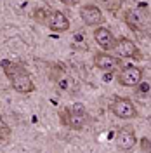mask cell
I'll return each mask as SVG.
<instances>
[{"label":"cell","instance_id":"cell-1","mask_svg":"<svg viewBox=\"0 0 151 153\" xmlns=\"http://www.w3.org/2000/svg\"><path fill=\"white\" fill-rule=\"evenodd\" d=\"M2 70L7 75L14 91H18L21 94H30V92L35 91V84H33L31 76L21 65H16V63H10L7 59H4L2 61Z\"/></svg>","mask_w":151,"mask_h":153},{"label":"cell","instance_id":"cell-2","mask_svg":"<svg viewBox=\"0 0 151 153\" xmlns=\"http://www.w3.org/2000/svg\"><path fill=\"white\" fill-rule=\"evenodd\" d=\"M111 111H113L118 118H134L137 117V110L130 99L127 97H115L111 103Z\"/></svg>","mask_w":151,"mask_h":153},{"label":"cell","instance_id":"cell-3","mask_svg":"<svg viewBox=\"0 0 151 153\" xmlns=\"http://www.w3.org/2000/svg\"><path fill=\"white\" fill-rule=\"evenodd\" d=\"M118 82L123 87H135L142 82V70L137 66H125L122 68L120 75H118Z\"/></svg>","mask_w":151,"mask_h":153},{"label":"cell","instance_id":"cell-4","mask_svg":"<svg viewBox=\"0 0 151 153\" xmlns=\"http://www.w3.org/2000/svg\"><path fill=\"white\" fill-rule=\"evenodd\" d=\"M80 18L84 19V23L87 26H99L104 23L103 10L97 5H84L80 9Z\"/></svg>","mask_w":151,"mask_h":153},{"label":"cell","instance_id":"cell-5","mask_svg":"<svg viewBox=\"0 0 151 153\" xmlns=\"http://www.w3.org/2000/svg\"><path fill=\"white\" fill-rule=\"evenodd\" d=\"M45 25H47L52 31L61 33V31H66V30L70 28V19H68L61 10H49Z\"/></svg>","mask_w":151,"mask_h":153},{"label":"cell","instance_id":"cell-6","mask_svg":"<svg viewBox=\"0 0 151 153\" xmlns=\"http://www.w3.org/2000/svg\"><path fill=\"white\" fill-rule=\"evenodd\" d=\"M137 143V137H135V134H134V129L132 127H123L118 131L116 134V144H118V148L120 150H132L134 146Z\"/></svg>","mask_w":151,"mask_h":153},{"label":"cell","instance_id":"cell-7","mask_svg":"<svg viewBox=\"0 0 151 153\" xmlns=\"http://www.w3.org/2000/svg\"><path fill=\"white\" fill-rule=\"evenodd\" d=\"M115 47L118 49V52H120L123 57H134V59H141V52H139V49L135 47V44H134L130 38H125V37L118 38Z\"/></svg>","mask_w":151,"mask_h":153},{"label":"cell","instance_id":"cell-8","mask_svg":"<svg viewBox=\"0 0 151 153\" xmlns=\"http://www.w3.org/2000/svg\"><path fill=\"white\" fill-rule=\"evenodd\" d=\"M94 40L97 42V45H101L103 49H115L116 40H115L113 33L104 26H97L94 31Z\"/></svg>","mask_w":151,"mask_h":153},{"label":"cell","instance_id":"cell-9","mask_svg":"<svg viewBox=\"0 0 151 153\" xmlns=\"http://www.w3.org/2000/svg\"><path fill=\"white\" fill-rule=\"evenodd\" d=\"M61 118H63V124L71 127V129H82L85 124V117L84 115H78V113H73L70 110H64L61 111Z\"/></svg>","mask_w":151,"mask_h":153},{"label":"cell","instance_id":"cell-10","mask_svg":"<svg viewBox=\"0 0 151 153\" xmlns=\"http://www.w3.org/2000/svg\"><path fill=\"white\" fill-rule=\"evenodd\" d=\"M120 61L113 57L111 54H104V52H99V54H95L94 56V65L99 70H104V71H108V70H113L116 65H118Z\"/></svg>","mask_w":151,"mask_h":153},{"label":"cell","instance_id":"cell-11","mask_svg":"<svg viewBox=\"0 0 151 153\" xmlns=\"http://www.w3.org/2000/svg\"><path fill=\"white\" fill-rule=\"evenodd\" d=\"M125 21H127V25H129L132 30H139V28H141V25H142L139 14H137L135 10H132V9L125 12Z\"/></svg>","mask_w":151,"mask_h":153},{"label":"cell","instance_id":"cell-12","mask_svg":"<svg viewBox=\"0 0 151 153\" xmlns=\"http://www.w3.org/2000/svg\"><path fill=\"white\" fill-rule=\"evenodd\" d=\"M10 136V129L9 125L4 122V118L0 117V141H5V139H9Z\"/></svg>","mask_w":151,"mask_h":153},{"label":"cell","instance_id":"cell-13","mask_svg":"<svg viewBox=\"0 0 151 153\" xmlns=\"http://www.w3.org/2000/svg\"><path fill=\"white\" fill-rule=\"evenodd\" d=\"M35 19L38 23H45L47 21V10L45 9H37L35 10Z\"/></svg>","mask_w":151,"mask_h":153},{"label":"cell","instance_id":"cell-14","mask_svg":"<svg viewBox=\"0 0 151 153\" xmlns=\"http://www.w3.org/2000/svg\"><path fill=\"white\" fill-rule=\"evenodd\" d=\"M141 148L144 153H151V141L148 137H142L141 139Z\"/></svg>","mask_w":151,"mask_h":153},{"label":"cell","instance_id":"cell-15","mask_svg":"<svg viewBox=\"0 0 151 153\" xmlns=\"http://www.w3.org/2000/svg\"><path fill=\"white\" fill-rule=\"evenodd\" d=\"M73 113L85 115V108H84V105H80V103H76V105H75V108H73Z\"/></svg>","mask_w":151,"mask_h":153},{"label":"cell","instance_id":"cell-16","mask_svg":"<svg viewBox=\"0 0 151 153\" xmlns=\"http://www.w3.org/2000/svg\"><path fill=\"white\" fill-rule=\"evenodd\" d=\"M64 5H76V4H80V0H61Z\"/></svg>","mask_w":151,"mask_h":153},{"label":"cell","instance_id":"cell-17","mask_svg":"<svg viewBox=\"0 0 151 153\" xmlns=\"http://www.w3.org/2000/svg\"><path fill=\"white\" fill-rule=\"evenodd\" d=\"M139 89H141V92H148V91H150V85H148V84H139Z\"/></svg>","mask_w":151,"mask_h":153}]
</instances>
